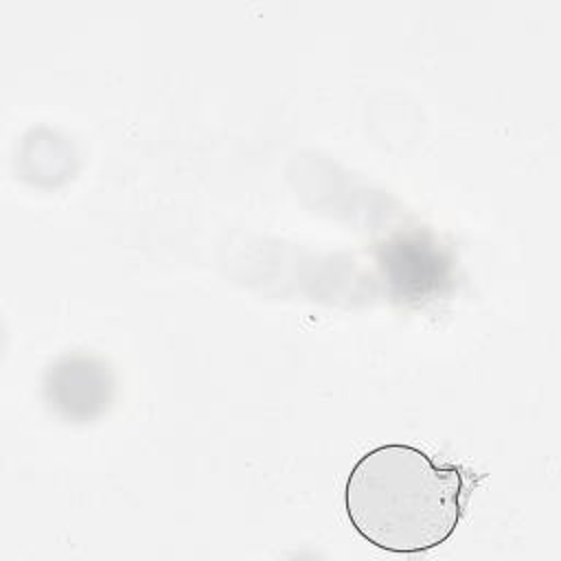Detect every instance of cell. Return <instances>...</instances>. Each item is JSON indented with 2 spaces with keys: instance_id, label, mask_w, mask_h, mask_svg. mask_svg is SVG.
Wrapping results in <instances>:
<instances>
[{
  "instance_id": "1",
  "label": "cell",
  "mask_w": 561,
  "mask_h": 561,
  "mask_svg": "<svg viewBox=\"0 0 561 561\" xmlns=\"http://www.w3.org/2000/svg\"><path fill=\"white\" fill-rule=\"evenodd\" d=\"M467 500L458 465L436 462L423 449L388 443L366 451L344 489L353 528L386 552H423L445 543Z\"/></svg>"
}]
</instances>
